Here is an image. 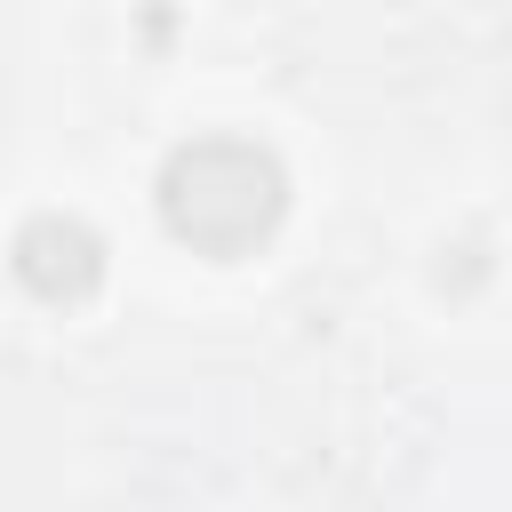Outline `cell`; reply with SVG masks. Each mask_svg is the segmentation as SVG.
Returning a JSON list of instances; mask_svg holds the SVG:
<instances>
[{
    "instance_id": "1",
    "label": "cell",
    "mask_w": 512,
    "mask_h": 512,
    "mask_svg": "<svg viewBox=\"0 0 512 512\" xmlns=\"http://www.w3.org/2000/svg\"><path fill=\"white\" fill-rule=\"evenodd\" d=\"M288 216V168L256 136H192L160 168V224L192 256H248Z\"/></svg>"
},
{
    "instance_id": "2",
    "label": "cell",
    "mask_w": 512,
    "mask_h": 512,
    "mask_svg": "<svg viewBox=\"0 0 512 512\" xmlns=\"http://www.w3.org/2000/svg\"><path fill=\"white\" fill-rule=\"evenodd\" d=\"M8 264H16V280H24L40 304H88V296L104 288V240H96V224H80V216H64V208L32 216V224L16 232V248H8Z\"/></svg>"
}]
</instances>
